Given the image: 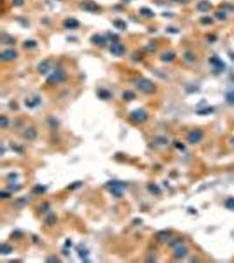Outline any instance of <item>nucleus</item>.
Here are the masks:
<instances>
[{
    "instance_id": "nucleus-1",
    "label": "nucleus",
    "mask_w": 234,
    "mask_h": 263,
    "mask_svg": "<svg viewBox=\"0 0 234 263\" xmlns=\"http://www.w3.org/2000/svg\"><path fill=\"white\" fill-rule=\"evenodd\" d=\"M136 86L141 90L143 92L147 93V94H151L155 91V86L154 84L148 80L146 78H139L135 81Z\"/></svg>"
},
{
    "instance_id": "nucleus-30",
    "label": "nucleus",
    "mask_w": 234,
    "mask_h": 263,
    "mask_svg": "<svg viewBox=\"0 0 234 263\" xmlns=\"http://www.w3.org/2000/svg\"><path fill=\"white\" fill-rule=\"evenodd\" d=\"M2 41H3L4 44H12V43H13V39H12V37H10L9 35L3 36Z\"/></svg>"
},
{
    "instance_id": "nucleus-10",
    "label": "nucleus",
    "mask_w": 234,
    "mask_h": 263,
    "mask_svg": "<svg viewBox=\"0 0 234 263\" xmlns=\"http://www.w3.org/2000/svg\"><path fill=\"white\" fill-rule=\"evenodd\" d=\"M83 8L85 9L86 11L94 12L98 11L99 6H98L96 3H94L93 1H87V2H84V3L83 4Z\"/></svg>"
},
{
    "instance_id": "nucleus-13",
    "label": "nucleus",
    "mask_w": 234,
    "mask_h": 263,
    "mask_svg": "<svg viewBox=\"0 0 234 263\" xmlns=\"http://www.w3.org/2000/svg\"><path fill=\"white\" fill-rule=\"evenodd\" d=\"M187 254H188V249L186 248L184 246H179L175 251V255L176 258H179V259H182V258L185 257L187 255Z\"/></svg>"
},
{
    "instance_id": "nucleus-42",
    "label": "nucleus",
    "mask_w": 234,
    "mask_h": 263,
    "mask_svg": "<svg viewBox=\"0 0 234 263\" xmlns=\"http://www.w3.org/2000/svg\"><path fill=\"white\" fill-rule=\"evenodd\" d=\"M232 143H233V145H234V139H233V140H232Z\"/></svg>"
},
{
    "instance_id": "nucleus-32",
    "label": "nucleus",
    "mask_w": 234,
    "mask_h": 263,
    "mask_svg": "<svg viewBox=\"0 0 234 263\" xmlns=\"http://www.w3.org/2000/svg\"><path fill=\"white\" fill-rule=\"evenodd\" d=\"M0 126L2 128H5L8 126V119L5 117L0 118Z\"/></svg>"
},
{
    "instance_id": "nucleus-7",
    "label": "nucleus",
    "mask_w": 234,
    "mask_h": 263,
    "mask_svg": "<svg viewBox=\"0 0 234 263\" xmlns=\"http://www.w3.org/2000/svg\"><path fill=\"white\" fill-rule=\"evenodd\" d=\"M1 59L4 61H12L18 56V53L13 49H8L1 53Z\"/></svg>"
},
{
    "instance_id": "nucleus-43",
    "label": "nucleus",
    "mask_w": 234,
    "mask_h": 263,
    "mask_svg": "<svg viewBox=\"0 0 234 263\" xmlns=\"http://www.w3.org/2000/svg\"><path fill=\"white\" fill-rule=\"evenodd\" d=\"M124 1H129V0H124Z\"/></svg>"
},
{
    "instance_id": "nucleus-6",
    "label": "nucleus",
    "mask_w": 234,
    "mask_h": 263,
    "mask_svg": "<svg viewBox=\"0 0 234 263\" xmlns=\"http://www.w3.org/2000/svg\"><path fill=\"white\" fill-rule=\"evenodd\" d=\"M110 51L111 53L115 55V56H121L125 54V47L123 45H121L119 43H113L112 46H111V48H110Z\"/></svg>"
},
{
    "instance_id": "nucleus-11",
    "label": "nucleus",
    "mask_w": 234,
    "mask_h": 263,
    "mask_svg": "<svg viewBox=\"0 0 234 263\" xmlns=\"http://www.w3.org/2000/svg\"><path fill=\"white\" fill-rule=\"evenodd\" d=\"M49 69L50 65L48 61H42L41 62H40V64H39L38 67H37V70H38V72H39L40 74H41V75L47 74V73L48 72V70H49Z\"/></svg>"
},
{
    "instance_id": "nucleus-31",
    "label": "nucleus",
    "mask_w": 234,
    "mask_h": 263,
    "mask_svg": "<svg viewBox=\"0 0 234 263\" xmlns=\"http://www.w3.org/2000/svg\"><path fill=\"white\" fill-rule=\"evenodd\" d=\"M29 200H27V198H26V197H23V198H21V199H19L17 202H16V204H18V205H20V206H24V205H26L27 204H28Z\"/></svg>"
},
{
    "instance_id": "nucleus-3",
    "label": "nucleus",
    "mask_w": 234,
    "mask_h": 263,
    "mask_svg": "<svg viewBox=\"0 0 234 263\" xmlns=\"http://www.w3.org/2000/svg\"><path fill=\"white\" fill-rule=\"evenodd\" d=\"M131 119L136 123H143L147 119V114L141 109H138L131 113Z\"/></svg>"
},
{
    "instance_id": "nucleus-4",
    "label": "nucleus",
    "mask_w": 234,
    "mask_h": 263,
    "mask_svg": "<svg viewBox=\"0 0 234 263\" xmlns=\"http://www.w3.org/2000/svg\"><path fill=\"white\" fill-rule=\"evenodd\" d=\"M66 77V75L63 71L62 70H57V71L52 73L51 75H49V76L47 78V82L48 84H55L57 83H60L62 81H63Z\"/></svg>"
},
{
    "instance_id": "nucleus-35",
    "label": "nucleus",
    "mask_w": 234,
    "mask_h": 263,
    "mask_svg": "<svg viewBox=\"0 0 234 263\" xmlns=\"http://www.w3.org/2000/svg\"><path fill=\"white\" fill-rule=\"evenodd\" d=\"M201 21H202V23L203 24H211L212 23V20L211 19V18H209V17H204V18H203L202 20H201Z\"/></svg>"
},
{
    "instance_id": "nucleus-39",
    "label": "nucleus",
    "mask_w": 234,
    "mask_h": 263,
    "mask_svg": "<svg viewBox=\"0 0 234 263\" xmlns=\"http://www.w3.org/2000/svg\"><path fill=\"white\" fill-rule=\"evenodd\" d=\"M48 208H49V206H48V204H43V206H41V209L43 210V211H48Z\"/></svg>"
},
{
    "instance_id": "nucleus-34",
    "label": "nucleus",
    "mask_w": 234,
    "mask_h": 263,
    "mask_svg": "<svg viewBox=\"0 0 234 263\" xmlns=\"http://www.w3.org/2000/svg\"><path fill=\"white\" fill-rule=\"evenodd\" d=\"M47 262H60V261H59V259L57 258V257H55V256H50V257H48V260L46 261Z\"/></svg>"
},
{
    "instance_id": "nucleus-21",
    "label": "nucleus",
    "mask_w": 234,
    "mask_h": 263,
    "mask_svg": "<svg viewBox=\"0 0 234 263\" xmlns=\"http://www.w3.org/2000/svg\"><path fill=\"white\" fill-rule=\"evenodd\" d=\"M113 26L116 28L119 29V30H125L126 28V22L122 20H116L113 21Z\"/></svg>"
},
{
    "instance_id": "nucleus-12",
    "label": "nucleus",
    "mask_w": 234,
    "mask_h": 263,
    "mask_svg": "<svg viewBox=\"0 0 234 263\" xmlns=\"http://www.w3.org/2000/svg\"><path fill=\"white\" fill-rule=\"evenodd\" d=\"M210 62H211V65L214 66V68H215L217 70H223V69H225V64H224V62H223L221 60H219L218 58H217V57L211 58V59H210Z\"/></svg>"
},
{
    "instance_id": "nucleus-5",
    "label": "nucleus",
    "mask_w": 234,
    "mask_h": 263,
    "mask_svg": "<svg viewBox=\"0 0 234 263\" xmlns=\"http://www.w3.org/2000/svg\"><path fill=\"white\" fill-rule=\"evenodd\" d=\"M202 138H203V132L200 129H196L189 134L188 140L191 144H197L202 140Z\"/></svg>"
},
{
    "instance_id": "nucleus-15",
    "label": "nucleus",
    "mask_w": 234,
    "mask_h": 263,
    "mask_svg": "<svg viewBox=\"0 0 234 263\" xmlns=\"http://www.w3.org/2000/svg\"><path fill=\"white\" fill-rule=\"evenodd\" d=\"M98 97L102 100H108L112 98V93L105 89H100L98 91Z\"/></svg>"
},
{
    "instance_id": "nucleus-18",
    "label": "nucleus",
    "mask_w": 234,
    "mask_h": 263,
    "mask_svg": "<svg viewBox=\"0 0 234 263\" xmlns=\"http://www.w3.org/2000/svg\"><path fill=\"white\" fill-rule=\"evenodd\" d=\"M140 12L142 16L146 17V18H153L154 17V12L150 9V8L147 7H142L140 10Z\"/></svg>"
},
{
    "instance_id": "nucleus-37",
    "label": "nucleus",
    "mask_w": 234,
    "mask_h": 263,
    "mask_svg": "<svg viewBox=\"0 0 234 263\" xmlns=\"http://www.w3.org/2000/svg\"><path fill=\"white\" fill-rule=\"evenodd\" d=\"M0 197H1V198H8V197H10V194L7 193V192L1 191V193H0Z\"/></svg>"
},
{
    "instance_id": "nucleus-29",
    "label": "nucleus",
    "mask_w": 234,
    "mask_h": 263,
    "mask_svg": "<svg viewBox=\"0 0 234 263\" xmlns=\"http://www.w3.org/2000/svg\"><path fill=\"white\" fill-rule=\"evenodd\" d=\"M225 99L226 101L231 104V105H234V91H229L225 95Z\"/></svg>"
},
{
    "instance_id": "nucleus-38",
    "label": "nucleus",
    "mask_w": 234,
    "mask_h": 263,
    "mask_svg": "<svg viewBox=\"0 0 234 263\" xmlns=\"http://www.w3.org/2000/svg\"><path fill=\"white\" fill-rule=\"evenodd\" d=\"M23 4V0H14V5L17 6H20Z\"/></svg>"
},
{
    "instance_id": "nucleus-22",
    "label": "nucleus",
    "mask_w": 234,
    "mask_h": 263,
    "mask_svg": "<svg viewBox=\"0 0 234 263\" xmlns=\"http://www.w3.org/2000/svg\"><path fill=\"white\" fill-rule=\"evenodd\" d=\"M25 136L27 139L28 140H34L37 136V133H36V131L33 128H30L28 130H27L26 133H25Z\"/></svg>"
},
{
    "instance_id": "nucleus-17",
    "label": "nucleus",
    "mask_w": 234,
    "mask_h": 263,
    "mask_svg": "<svg viewBox=\"0 0 234 263\" xmlns=\"http://www.w3.org/2000/svg\"><path fill=\"white\" fill-rule=\"evenodd\" d=\"M40 103H41V99H40L39 97H34V98H33L32 99L26 100V105H27V106L30 107V108L37 106Z\"/></svg>"
},
{
    "instance_id": "nucleus-33",
    "label": "nucleus",
    "mask_w": 234,
    "mask_h": 263,
    "mask_svg": "<svg viewBox=\"0 0 234 263\" xmlns=\"http://www.w3.org/2000/svg\"><path fill=\"white\" fill-rule=\"evenodd\" d=\"M109 38H110V40L112 41L113 43H117L118 42V41H119V36L117 35V34H110V35H109Z\"/></svg>"
},
{
    "instance_id": "nucleus-41",
    "label": "nucleus",
    "mask_w": 234,
    "mask_h": 263,
    "mask_svg": "<svg viewBox=\"0 0 234 263\" xmlns=\"http://www.w3.org/2000/svg\"><path fill=\"white\" fill-rule=\"evenodd\" d=\"M174 1H176V2H181V1H183V0H174Z\"/></svg>"
},
{
    "instance_id": "nucleus-9",
    "label": "nucleus",
    "mask_w": 234,
    "mask_h": 263,
    "mask_svg": "<svg viewBox=\"0 0 234 263\" xmlns=\"http://www.w3.org/2000/svg\"><path fill=\"white\" fill-rule=\"evenodd\" d=\"M63 26L67 29H76L79 27V21L74 18H69L63 22Z\"/></svg>"
},
{
    "instance_id": "nucleus-26",
    "label": "nucleus",
    "mask_w": 234,
    "mask_h": 263,
    "mask_svg": "<svg viewBox=\"0 0 234 263\" xmlns=\"http://www.w3.org/2000/svg\"><path fill=\"white\" fill-rule=\"evenodd\" d=\"M56 216H55V214L51 213L49 214V215L48 216V218L46 219V223H47L48 225H54V224L56 222Z\"/></svg>"
},
{
    "instance_id": "nucleus-27",
    "label": "nucleus",
    "mask_w": 234,
    "mask_h": 263,
    "mask_svg": "<svg viewBox=\"0 0 234 263\" xmlns=\"http://www.w3.org/2000/svg\"><path fill=\"white\" fill-rule=\"evenodd\" d=\"M23 46L26 48H34L37 46V42L35 41H32V40H29V41H26Z\"/></svg>"
},
{
    "instance_id": "nucleus-16",
    "label": "nucleus",
    "mask_w": 234,
    "mask_h": 263,
    "mask_svg": "<svg viewBox=\"0 0 234 263\" xmlns=\"http://www.w3.org/2000/svg\"><path fill=\"white\" fill-rule=\"evenodd\" d=\"M158 240L161 242H166L168 241L169 240V237H170V233L167 231H161L160 233H158L157 235H156Z\"/></svg>"
},
{
    "instance_id": "nucleus-24",
    "label": "nucleus",
    "mask_w": 234,
    "mask_h": 263,
    "mask_svg": "<svg viewBox=\"0 0 234 263\" xmlns=\"http://www.w3.org/2000/svg\"><path fill=\"white\" fill-rule=\"evenodd\" d=\"M46 190H47V188L45 186H42V185H36L35 187L34 188V192L35 194H38V195H41L43 193H45Z\"/></svg>"
},
{
    "instance_id": "nucleus-23",
    "label": "nucleus",
    "mask_w": 234,
    "mask_h": 263,
    "mask_svg": "<svg viewBox=\"0 0 234 263\" xmlns=\"http://www.w3.org/2000/svg\"><path fill=\"white\" fill-rule=\"evenodd\" d=\"M135 98H136L135 93L131 91H125L124 94H123V98L125 100H126V101H132V100L135 99Z\"/></svg>"
},
{
    "instance_id": "nucleus-36",
    "label": "nucleus",
    "mask_w": 234,
    "mask_h": 263,
    "mask_svg": "<svg viewBox=\"0 0 234 263\" xmlns=\"http://www.w3.org/2000/svg\"><path fill=\"white\" fill-rule=\"evenodd\" d=\"M81 185H82L81 182H76V183H74L73 184L69 186V189H71V190H76V188L80 187Z\"/></svg>"
},
{
    "instance_id": "nucleus-20",
    "label": "nucleus",
    "mask_w": 234,
    "mask_h": 263,
    "mask_svg": "<svg viewBox=\"0 0 234 263\" xmlns=\"http://www.w3.org/2000/svg\"><path fill=\"white\" fill-rule=\"evenodd\" d=\"M0 252L2 254L5 255V254H10L12 252V247L10 246V245H7V244H2L1 245V247H0Z\"/></svg>"
},
{
    "instance_id": "nucleus-8",
    "label": "nucleus",
    "mask_w": 234,
    "mask_h": 263,
    "mask_svg": "<svg viewBox=\"0 0 234 263\" xmlns=\"http://www.w3.org/2000/svg\"><path fill=\"white\" fill-rule=\"evenodd\" d=\"M90 41L97 46H104L107 42V39L101 34H94L90 38Z\"/></svg>"
},
{
    "instance_id": "nucleus-14",
    "label": "nucleus",
    "mask_w": 234,
    "mask_h": 263,
    "mask_svg": "<svg viewBox=\"0 0 234 263\" xmlns=\"http://www.w3.org/2000/svg\"><path fill=\"white\" fill-rule=\"evenodd\" d=\"M176 57V54L172 51H168V52H165L164 54L161 55V60L164 62H172Z\"/></svg>"
},
{
    "instance_id": "nucleus-28",
    "label": "nucleus",
    "mask_w": 234,
    "mask_h": 263,
    "mask_svg": "<svg viewBox=\"0 0 234 263\" xmlns=\"http://www.w3.org/2000/svg\"><path fill=\"white\" fill-rule=\"evenodd\" d=\"M225 207L228 210L234 211V198L233 197H229L225 201Z\"/></svg>"
},
{
    "instance_id": "nucleus-25",
    "label": "nucleus",
    "mask_w": 234,
    "mask_h": 263,
    "mask_svg": "<svg viewBox=\"0 0 234 263\" xmlns=\"http://www.w3.org/2000/svg\"><path fill=\"white\" fill-rule=\"evenodd\" d=\"M148 190L152 194H154V195H158L160 192H161V190H160V188L157 186V185L155 184H150L148 185Z\"/></svg>"
},
{
    "instance_id": "nucleus-44",
    "label": "nucleus",
    "mask_w": 234,
    "mask_h": 263,
    "mask_svg": "<svg viewBox=\"0 0 234 263\" xmlns=\"http://www.w3.org/2000/svg\"><path fill=\"white\" fill-rule=\"evenodd\" d=\"M59 1H61V0H59Z\"/></svg>"
},
{
    "instance_id": "nucleus-40",
    "label": "nucleus",
    "mask_w": 234,
    "mask_h": 263,
    "mask_svg": "<svg viewBox=\"0 0 234 263\" xmlns=\"http://www.w3.org/2000/svg\"><path fill=\"white\" fill-rule=\"evenodd\" d=\"M13 235H15V238H20V237L21 236V233H19L18 231H16V232L13 233Z\"/></svg>"
},
{
    "instance_id": "nucleus-2",
    "label": "nucleus",
    "mask_w": 234,
    "mask_h": 263,
    "mask_svg": "<svg viewBox=\"0 0 234 263\" xmlns=\"http://www.w3.org/2000/svg\"><path fill=\"white\" fill-rule=\"evenodd\" d=\"M107 186L110 188L111 192L113 194L115 197H119L123 195L124 189L126 188V184L122 182H117V181H112L107 183Z\"/></svg>"
},
{
    "instance_id": "nucleus-19",
    "label": "nucleus",
    "mask_w": 234,
    "mask_h": 263,
    "mask_svg": "<svg viewBox=\"0 0 234 263\" xmlns=\"http://www.w3.org/2000/svg\"><path fill=\"white\" fill-rule=\"evenodd\" d=\"M211 8V5L207 1H201L197 5V9L200 12H207Z\"/></svg>"
}]
</instances>
